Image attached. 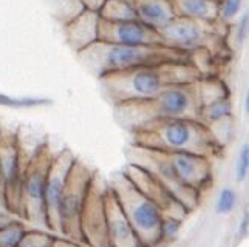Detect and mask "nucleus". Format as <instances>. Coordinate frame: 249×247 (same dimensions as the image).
Returning <instances> with one entry per match:
<instances>
[{"label":"nucleus","instance_id":"obj_31","mask_svg":"<svg viewBox=\"0 0 249 247\" xmlns=\"http://www.w3.org/2000/svg\"><path fill=\"white\" fill-rule=\"evenodd\" d=\"M82 3L84 10H89V11H94V13H99V10L104 5L106 0H79Z\"/></svg>","mask_w":249,"mask_h":247},{"label":"nucleus","instance_id":"obj_21","mask_svg":"<svg viewBox=\"0 0 249 247\" xmlns=\"http://www.w3.org/2000/svg\"><path fill=\"white\" fill-rule=\"evenodd\" d=\"M98 14L101 20H107V22L138 20L136 19L133 5L125 2V0H106Z\"/></svg>","mask_w":249,"mask_h":247},{"label":"nucleus","instance_id":"obj_25","mask_svg":"<svg viewBox=\"0 0 249 247\" xmlns=\"http://www.w3.org/2000/svg\"><path fill=\"white\" fill-rule=\"evenodd\" d=\"M27 229L19 221H6L0 226V247H17Z\"/></svg>","mask_w":249,"mask_h":247},{"label":"nucleus","instance_id":"obj_4","mask_svg":"<svg viewBox=\"0 0 249 247\" xmlns=\"http://www.w3.org/2000/svg\"><path fill=\"white\" fill-rule=\"evenodd\" d=\"M81 64L94 78L162 62H184L189 54L167 45H119L96 40L78 53Z\"/></svg>","mask_w":249,"mask_h":247},{"label":"nucleus","instance_id":"obj_18","mask_svg":"<svg viewBox=\"0 0 249 247\" xmlns=\"http://www.w3.org/2000/svg\"><path fill=\"white\" fill-rule=\"evenodd\" d=\"M133 8L136 19L155 30L166 27L175 17L170 0H135Z\"/></svg>","mask_w":249,"mask_h":247},{"label":"nucleus","instance_id":"obj_33","mask_svg":"<svg viewBox=\"0 0 249 247\" xmlns=\"http://www.w3.org/2000/svg\"><path fill=\"white\" fill-rule=\"evenodd\" d=\"M48 247H81V246H79V243L73 244V243H67V241H59V240H54V241H53V244L48 246Z\"/></svg>","mask_w":249,"mask_h":247},{"label":"nucleus","instance_id":"obj_6","mask_svg":"<svg viewBox=\"0 0 249 247\" xmlns=\"http://www.w3.org/2000/svg\"><path fill=\"white\" fill-rule=\"evenodd\" d=\"M108 187L121 206L128 223L144 247L161 243L162 212L152 199L141 193L124 172H118L110 178Z\"/></svg>","mask_w":249,"mask_h":247},{"label":"nucleus","instance_id":"obj_13","mask_svg":"<svg viewBox=\"0 0 249 247\" xmlns=\"http://www.w3.org/2000/svg\"><path fill=\"white\" fill-rule=\"evenodd\" d=\"M76 156L70 148H64L59 155L53 156L50 164L48 176H47V189H45V219L47 229L53 233H61V224H59V201L67 181V176L74 163Z\"/></svg>","mask_w":249,"mask_h":247},{"label":"nucleus","instance_id":"obj_28","mask_svg":"<svg viewBox=\"0 0 249 247\" xmlns=\"http://www.w3.org/2000/svg\"><path fill=\"white\" fill-rule=\"evenodd\" d=\"M237 204V192L231 187H225L217 199V214L220 215H228L234 210Z\"/></svg>","mask_w":249,"mask_h":247},{"label":"nucleus","instance_id":"obj_27","mask_svg":"<svg viewBox=\"0 0 249 247\" xmlns=\"http://www.w3.org/2000/svg\"><path fill=\"white\" fill-rule=\"evenodd\" d=\"M56 238L50 233H42V232H25L23 238L20 240L17 247H48L53 244Z\"/></svg>","mask_w":249,"mask_h":247},{"label":"nucleus","instance_id":"obj_24","mask_svg":"<svg viewBox=\"0 0 249 247\" xmlns=\"http://www.w3.org/2000/svg\"><path fill=\"white\" fill-rule=\"evenodd\" d=\"M248 22H249V17H248V13H245L238 19V22H234V23L229 25L226 44L231 49V53H234V48L240 49L246 42V39H248Z\"/></svg>","mask_w":249,"mask_h":247},{"label":"nucleus","instance_id":"obj_3","mask_svg":"<svg viewBox=\"0 0 249 247\" xmlns=\"http://www.w3.org/2000/svg\"><path fill=\"white\" fill-rule=\"evenodd\" d=\"M198 81L167 88L150 99L130 100L113 105L116 122L125 130H135L158 119L200 121Z\"/></svg>","mask_w":249,"mask_h":247},{"label":"nucleus","instance_id":"obj_12","mask_svg":"<svg viewBox=\"0 0 249 247\" xmlns=\"http://www.w3.org/2000/svg\"><path fill=\"white\" fill-rule=\"evenodd\" d=\"M124 173L128 176V180L135 184L136 189L157 204L160 210L162 212V216H172L181 221L187 216L189 210L166 189L164 184L160 180H157V178L150 172H147L145 168L130 163L127 165Z\"/></svg>","mask_w":249,"mask_h":247},{"label":"nucleus","instance_id":"obj_32","mask_svg":"<svg viewBox=\"0 0 249 247\" xmlns=\"http://www.w3.org/2000/svg\"><path fill=\"white\" fill-rule=\"evenodd\" d=\"M248 232H249V212L246 210L242 216V221H240V226H238V236L245 238V236H248Z\"/></svg>","mask_w":249,"mask_h":247},{"label":"nucleus","instance_id":"obj_35","mask_svg":"<svg viewBox=\"0 0 249 247\" xmlns=\"http://www.w3.org/2000/svg\"><path fill=\"white\" fill-rule=\"evenodd\" d=\"M125 2H128V3H132V5H133V2H135V0H125Z\"/></svg>","mask_w":249,"mask_h":247},{"label":"nucleus","instance_id":"obj_11","mask_svg":"<svg viewBox=\"0 0 249 247\" xmlns=\"http://www.w3.org/2000/svg\"><path fill=\"white\" fill-rule=\"evenodd\" d=\"M106 187L107 184L104 180L98 173H94L81 212L82 243L89 247H108L104 210Z\"/></svg>","mask_w":249,"mask_h":247},{"label":"nucleus","instance_id":"obj_7","mask_svg":"<svg viewBox=\"0 0 249 247\" xmlns=\"http://www.w3.org/2000/svg\"><path fill=\"white\" fill-rule=\"evenodd\" d=\"M53 153L48 142L40 144L33 156L25 164L22 176V199H20V218L30 223L47 227L45 219V189L50 164Z\"/></svg>","mask_w":249,"mask_h":247},{"label":"nucleus","instance_id":"obj_34","mask_svg":"<svg viewBox=\"0 0 249 247\" xmlns=\"http://www.w3.org/2000/svg\"><path fill=\"white\" fill-rule=\"evenodd\" d=\"M150 247H166V244H164V241H161V243H158L155 246H150Z\"/></svg>","mask_w":249,"mask_h":247},{"label":"nucleus","instance_id":"obj_8","mask_svg":"<svg viewBox=\"0 0 249 247\" xmlns=\"http://www.w3.org/2000/svg\"><path fill=\"white\" fill-rule=\"evenodd\" d=\"M94 173H96L94 170H91L81 159L76 158L70 172H68L61 195L57 210L61 235L67 236L73 243L84 244L81 235V212Z\"/></svg>","mask_w":249,"mask_h":247},{"label":"nucleus","instance_id":"obj_9","mask_svg":"<svg viewBox=\"0 0 249 247\" xmlns=\"http://www.w3.org/2000/svg\"><path fill=\"white\" fill-rule=\"evenodd\" d=\"M127 158L130 159V163L141 165L147 172H150L153 176L160 180L162 184L166 185V189L174 195V197L183 204V206L191 212L200 204V197L198 192H195L191 187L184 185L181 181L178 180L175 175L174 168L170 167L167 163L164 151L161 150H153V148H145L130 144L125 150Z\"/></svg>","mask_w":249,"mask_h":247},{"label":"nucleus","instance_id":"obj_19","mask_svg":"<svg viewBox=\"0 0 249 247\" xmlns=\"http://www.w3.org/2000/svg\"><path fill=\"white\" fill-rule=\"evenodd\" d=\"M175 17L215 22L218 20V0H170Z\"/></svg>","mask_w":249,"mask_h":247},{"label":"nucleus","instance_id":"obj_29","mask_svg":"<svg viewBox=\"0 0 249 247\" xmlns=\"http://www.w3.org/2000/svg\"><path fill=\"white\" fill-rule=\"evenodd\" d=\"M249 173V146L248 142L243 144L242 148L238 153V159H237V165H235V178L238 182H242L246 180V176Z\"/></svg>","mask_w":249,"mask_h":247},{"label":"nucleus","instance_id":"obj_2","mask_svg":"<svg viewBox=\"0 0 249 247\" xmlns=\"http://www.w3.org/2000/svg\"><path fill=\"white\" fill-rule=\"evenodd\" d=\"M130 138L140 147L194 153L211 161L220 158L225 150L209 127L192 119H158L130 130Z\"/></svg>","mask_w":249,"mask_h":247},{"label":"nucleus","instance_id":"obj_14","mask_svg":"<svg viewBox=\"0 0 249 247\" xmlns=\"http://www.w3.org/2000/svg\"><path fill=\"white\" fill-rule=\"evenodd\" d=\"M98 40L119 45H166L158 30L147 27L140 20H99Z\"/></svg>","mask_w":249,"mask_h":247},{"label":"nucleus","instance_id":"obj_22","mask_svg":"<svg viewBox=\"0 0 249 247\" xmlns=\"http://www.w3.org/2000/svg\"><path fill=\"white\" fill-rule=\"evenodd\" d=\"M198 93H200L201 105L215 100V99H220V98L231 96L228 85L225 83V81L220 79V76L200 78L198 79Z\"/></svg>","mask_w":249,"mask_h":247},{"label":"nucleus","instance_id":"obj_30","mask_svg":"<svg viewBox=\"0 0 249 247\" xmlns=\"http://www.w3.org/2000/svg\"><path fill=\"white\" fill-rule=\"evenodd\" d=\"M181 227V219L172 218V216H164L161 223V241H169L174 240L177 233L179 232Z\"/></svg>","mask_w":249,"mask_h":247},{"label":"nucleus","instance_id":"obj_1","mask_svg":"<svg viewBox=\"0 0 249 247\" xmlns=\"http://www.w3.org/2000/svg\"><path fill=\"white\" fill-rule=\"evenodd\" d=\"M200 78V71L189 61H184L108 73L98 78V82L104 98L111 105H116L130 100L150 99L167 88L191 83Z\"/></svg>","mask_w":249,"mask_h":247},{"label":"nucleus","instance_id":"obj_5","mask_svg":"<svg viewBox=\"0 0 249 247\" xmlns=\"http://www.w3.org/2000/svg\"><path fill=\"white\" fill-rule=\"evenodd\" d=\"M228 28L229 25L220 20L201 22L174 17L158 33L167 47L184 51L187 54L195 49H208L213 57L223 62L232 56L226 44Z\"/></svg>","mask_w":249,"mask_h":247},{"label":"nucleus","instance_id":"obj_20","mask_svg":"<svg viewBox=\"0 0 249 247\" xmlns=\"http://www.w3.org/2000/svg\"><path fill=\"white\" fill-rule=\"evenodd\" d=\"M232 121V104L231 96L215 99L208 104H203L200 108V122L209 127L213 132L221 124H228Z\"/></svg>","mask_w":249,"mask_h":247},{"label":"nucleus","instance_id":"obj_17","mask_svg":"<svg viewBox=\"0 0 249 247\" xmlns=\"http://www.w3.org/2000/svg\"><path fill=\"white\" fill-rule=\"evenodd\" d=\"M99 20L101 19L98 13L84 10L73 20L64 25V36L67 39V44L76 54L98 40Z\"/></svg>","mask_w":249,"mask_h":247},{"label":"nucleus","instance_id":"obj_16","mask_svg":"<svg viewBox=\"0 0 249 247\" xmlns=\"http://www.w3.org/2000/svg\"><path fill=\"white\" fill-rule=\"evenodd\" d=\"M104 210L108 247H144L108 184L104 192Z\"/></svg>","mask_w":249,"mask_h":247},{"label":"nucleus","instance_id":"obj_15","mask_svg":"<svg viewBox=\"0 0 249 247\" xmlns=\"http://www.w3.org/2000/svg\"><path fill=\"white\" fill-rule=\"evenodd\" d=\"M167 163L174 168L178 180L200 195L212 182L211 159L184 151H164Z\"/></svg>","mask_w":249,"mask_h":247},{"label":"nucleus","instance_id":"obj_23","mask_svg":"<svg viewBox=\"0 0 249 247\" xmlns=\"http://www.w3.org/2000/svg\"><path fill=\"white\" fill-rule=\"evenodd\" d=\"M48 6L51 14L62 27L84 11L79 0H48Z\"/></svg>","mask_w":249,"mask_h":247},{"label":"nucleus","instance_id":"obj_26","mask_svg":"<svg viewBox=\"0 0 249 247\" xmlns=\"http://www.w3.org/2000/svg\"><path fill=\"white\" fill-rule=\"evenodd\" d=\"M242 8L243 0H218V20L226 25L234 23Z\"/></svg>","mask_w":249,"mask_h":247},{"label":"nucleus","instance_id":"obj_10","mask_svg":"<svg viewBox=\"0 0 249 247\" xmlns=\"http://www.w3.org/2000/svg\"><path fill=\"white\" fill-rule=\"evenodd\" d=\"M23 168L19 134L0 129V176L5 184V206L6 212L17 216H20Z\"/></svg>","mask_w":249,"mask_h":247}]
</instances>
